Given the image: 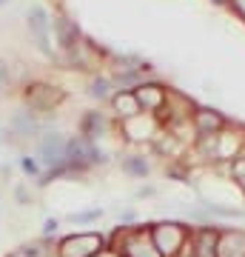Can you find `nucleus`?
Wrapping results in <instances>:
<instances>
[{
    "label": "nucleus",
    "mask_w": 245,
    "mask_h": 257,
    "mask_svg": "<svg viewBox=\"0 0 245 257\" xmlns=\"http://www.w3.org/2000/svg\"><path fill=\"white\" fill-rule=\"evenodd\" d=\"M151 240H154L157 251L163 257H174L185 246V229H180V226H157L151 231Z\"/></svg>",
    "instance_id": "f03ea898"
},
{
    "label": "nucleus",
    "mask_w": 245,
    "mask_h": 257,
    "mask_svg": "<svg viewBox=\"0 0 245 257\" xmlns=\"http://www.w3.org/2000/svg\"><path fill=\"white\" fill-rule=\"evenodd\" d=\"M103 128H106V123L100 120V114H86V120H83V135H86V140H91V138H97Z\"/></svg>",
    "instance_id": "4468645a"
},
{
    "label": "nucleus",
    "mask_w": 245,
    "mask_h": 257,
    "mask_svg": "<svg viewBox=\"0 0 245 257\" xmlns=\"http://www.w3.org/2000/svg\"><path fill=\"white\" fill-rule=\"evenodd\" d=\"M100 248H103V237H100V234L83 231V234L66 237L63 243H60V257H94Z\"/></svg>",
    "instance_id": "f257e3e1"
},
{
    "label": "nucleus",
    "mask_w": 245,
    "mask_h": 257,
    "mask_svg": "<svg viewBox=\"0 0 245 257\" xmlns=\"http://www.w3.org/2000/svg\"><path fill=\"white\" fill-rule=\"evenodd\" d=\"M128 169H131V172H137V175H145V172H148V166L145 163H140V157H134V160H128Z\"/></svg>",
    "instance_id": "2eb2a0df"
},
{
    "label": "nucleus",
    "mask_w": 245,
    "mask_h": 257,
    "mask_svg": "<svg viewBox=\"0 0 245 257\" xmlns=\"http://www.w3.org/2000/svg\"><path fill=\"white\" fill-rule=\"evenodd\" d=\"M120 254L123 257H163L157 251L151 234H145V231H128L126 237L120 240Z\"/></svg>",
    "instance_id": "7ed1b4c3"
},
{
    "label": "nucleus",
    "mask_w": 245,
    "mask_h": 257,
    "mask_svg": "<svg viewBox=\"0 0 245 257\" xmlns=\"http://www.w3.org/2000/svg\"><path fill=\"white\" fill-rule=\"evenodd\" d=\"M26 100L32 103L35 109H55L57 103L63 100V92H60V89H52V86H43V83H37V86H29Z\"/></svg>",
    "instance_id": "423d86ee"
},
{
    "label": "nucleus",
    "mask_w": 245,
    "mask_h": 257,
    "mask_svg": "<svg viewBox=\"0 0 245 257\" xmlns=\"http://www.w3.org/2000/svg\"><path fill=\"white\" fill-rule=\"evenodd\" d=\"M234 175L239 177V180H245V160H236V166H234Z\"/></svg>",
    "instance_id": "6ab92c4d"
},
{
    "label": "nucleus",
    "mask_w": 245,
    "mask_h": 257,
    "mask_svg": "<svg viewBox=\"0 0 245 257\" xmlns=\"http://www.w3.org/2000/svg\"><path fill=\"white\" fill-rule=\"evenodd\" d=\"M222 126V120H219V114H214V111H197V128H200L202 135L208 138V135H214L217 128Z\"/></svg>",
    "instance_id": "ddd939ff"
},
{
    "label": "nucleus",
    "mask_w": 245,
    "mask_h": 257,
    "mask_svg": "<svg viewBox=\"0 0 245 257\" xmlns=\"http://www.w3.org/2000/svg\"><path fill=\"white\" fill-rule=\"evenodd\" d=\"M217 243H219V234L217 231H211V229H205V231H200L197 234V251H194V257H217Z\"/></svg>",
    "instance_id": "9d476101"
},
{
    "label": "nucleus",
    "mask_w": 245,
    "mask_h": 257,
    "mask_svg": "<svg viewBox=\"0 0 245 257\" xmlns=\"http://www.w3.org/2000/svg\"><path fill=\"white\" fill-rule=\"evenodd\" d=\"M106 89H109V83H106V80H97V83H94V92H91V94H97V97H106V94H109Z\"/></svg>",
    "instance_id": "dca6fc26"
},
{
    "label": "nucleus",
    "mask_w": 245,
    "mask_h": 257,
    "mask_svg": "<svg viewBox=\"0 0 245 257\" xmlns=\"http://www.w3.org/2000/svg\"><path fill=\"white\" fill-rule=\"evenodd\" d=\"M23 169H26L29 175H37V163L32 160V157H23Z\"/></svg>",
    "instance_id": "a211bd4d"
},
{
    "label": "nucleus",
    "mask_w": 245,
    "mask_h": 257,
    "mask_svg": "<svg viewBox=\"0 0 245 257\" xmlns=\"http://www.w3.org/2000/svg\"><path fill=\"white\" fill-rule=\"evenodd\" d=\"M239 186H242V192H245V180H239Z\"/></svg>",
    "instance_id": "aec40b11"
},
{
    "label": "nucleus",
    "mask_w": 245,
    "mask_h": 257,
    "mask_svg": "<svg viewBox=\"0 0 245 257\" xmlns=\"http://www.w3.org/2000/svg\"><path fill=\"white\" fill-rule=\"evenodd\" d=\"M29 29H32L35 40L40 43V49L49 55L52 52V46H49V18H46V12L40 6H35V9L29 12Z\"/></svg>",
    "instance_id": "0eeeda50"
},
{
    "label": "nucleus",
    "mask_w": 245,
    "mask_h": 257,
    "mask_svg": "<svg viewBox=\"0 0 245 257\" xmlns=\"http://www.w3.org/2000/svg\"><path fill=\"white\" fill-rule=\"evenodd\" d=\"M66 146H69V143H66L60 135H49V138L43 140V146H40V155H43V160L52 166L55 172H60V169L69 163V157H66Z\"/></svg>",
    "instance_id": "39448f33"
},
{
    "label": "nucleus",
    "mask_w": 245,
    "mask_h": 257,
    "mask_svg": "<svg viewBox=\"0 0 245 257\" xmlns=\"http://www.w3.org/2000/svg\"><path fill=\"white\" fill-rule=\"evenodd\" d=\"M55 29H57V35H60V43H63V49H77L80 32H77V26H74V23H69V20H57Z\"/></svg>",
    "instance_id": "9b49d317"
},
{
    "label": "nucleus",
    "mask_w": 245,
    "mask_h": 257,
    "mask_svg": "<svg viewBox=\"0 0 245 257\" xmlns=\"http://www.w3.org/2000/svg\"><path fill=\"white\" fill-rule=\"evenodd\" d=\"M66 157H69V163L77 166V169H83V166H91V163H97V160H103L100 152L91 146V140H86V138L69 140V146H66Z\"/></svg>",
    "instance_id": "20e7f679"
},
{
    "label": "nucleus",
    "mask_w": 245,
    "mask_h": 257,
    "mask_svg": "<svg viewBox=\"0 0 245 257\" xmlns=\"http://www.w3.org/2000/svg\"><path fill=\"white\" fill-rule=\"evenodd\" d=\"M114 109L128 120V117H137V114H140V103H137L134 94H117V97H114Z\"/></svg>",
    "instance_id": "f8f14e48"
},
{
    "label": "nucleus",
    "mask_w": 245,
    "mask_h": 257,
    "mask_svg": "<svg viewBox=\"0 0 245 257\" xmlns=\"http://www.w3.org/2000/svg\"><path fill=\"white\" fill-rule=\"evenodd\" d=\"M217 257H245V234H234V231L219 234Z\"/></svg>",
    "instance_id": "6e6552de"
},
{
    "label": "nucleus",
    "mask_w": 245,
    "mask_h": 257,
    "mask_svg": "<svg viewBox=\"0 0 245 257\" xmlns=\"http://www.w3.org/2000/svg\"><path fill=\"white\" fill-rule=\"evenodd\" d=\"M219 3H222V0H219Z\"/></svg>",
    "instance_id": "412c9836"
},
{
    "label": "nucleus",
    "mask_w": 245,
    "mask_h": 257,
    "mask_svg": "<svg viewBox=\"0 0 245 257\" xmlns=\"http://www.w3.org/2000/svg\"><path fill=\"white\" fill-rule=\"evenodd\" d=\"M6 83H9V69L3 66V60H0V92L6 89Z\"/></svg>",
    "instance_id": "f3484780"
},
{
    "label": "nucleus",
    "mask_w": 245,
    "mask_h": 257,
    "mask_svg": "<svg viewBox=\"0 0 245 257\" xmlns=\"http://www.w3.org/2000/svg\"><path fill=\"white\" fill-rule=\"evenodd\" d=\"M137 103L140 106H145L148 111H157V109H163V103H165V92L160 89V86H140L134 92Z\"/></svg>",
    "instance_id": "1a4fd4ad"
}]
</instances>
